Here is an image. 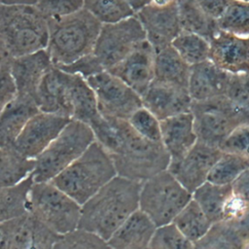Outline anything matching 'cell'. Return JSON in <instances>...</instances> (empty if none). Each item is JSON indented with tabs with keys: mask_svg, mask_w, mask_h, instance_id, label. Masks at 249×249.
Instances as JSON below:
<instances>
[{
	"mask_svg": "<svg viewBox=\"0 0 249 249\" xmlns=\"http://www.w3.org/2000/svg\"><path fill=\"white\" fill-rule=\"evenodd\" d=\"M161 143L170 157V162L182 160L197 142L192 112L160 121Z\"/></svg>",
	"mask_w": 249,
	"mask_h": 249,
	"instance_id": "obj_21",
	"label": "cell"
},
{
	"mask_svg": "<svg viewBox=\"0 0 249 249\" xmlns=\"http://www.w3.org/2000/svg\"><path fill=\"white\" fill-rule=\"evenodd\" d=\"M171 46L191 66L209 59L210 41L196 33L182 30Z\"/></svg>",
	"mask_w": 249,
	"mask_h": 249,
	"instance_id": "obj_32",
	"label": "cell"
},
{
	"mask_svg": "<svg viewBox=\"0 0 249 249\" xmlns=\"http://www.w3.org/2000/svg\"><path fill=\"white\" fill-rule=\"evenodd\" d=\"M53 66L47 49L23 56L12 57L11 69L17 84L18 96L36 102L40 84Z\"/></svg>",
	"mask_w": 249,
	"mask_h": 249,
	"instance_id": "obj_19",
	"label": "cell"
},
{
	"mask_svg": "<svg viewBox=\"0 0 249 249\" xmlns=\"http://www.w3.org/2000/svg\"><path fill=\"white\" fill-rule=\"evenodd\" d=\"M190 71L191 65L171 45L156 52L154 81L188 89Z\"/></svg>",
	"mask_w": 249,
	"mask_h": 249,
	"instance_id": "obj_26",
	"label": "cell"
},
{
	"mask_svg": "<svg viewBox=\"0 0 249 249\" xmlns=\"http://www.w3.org/2000/svg\"><path fill=\"white\" fill-rule=\"evenodd\" d=\"M209 60L230 74L249 76V38L218 30L210 40Z\"/></svg>",
	"mask_w": 249,
	"mask_h": 249,
	"instance_id": "obj_17",
	"label": "cell"
},
{
	"mask_svg": "<svg viewBox=\"0 0 249 249\" xmlns=\"http://www.w3.org/2000/svg\"><path fill=\"white\" fill-rule=\"evenodd\" d=\"M35 6L48 18H59L84 9V0H37Z\"/></svg>",
	"mask_w": 249,
	"mask_h": 249,
	"instance_id": "obj_41",
	"label": "cell"
},
{
	"mask_svg": "<svg viewBox=\"0 0 249 249\" xmlns=\"http://www.w3.org/2000/svg\"><path fill=\"white\" fill-rule=\"evenodd\" d=\"M141 182L117 175L82 205L79 228L108 240L139 209Z\"/></svg>",
	"mask_w": 249,
	"mask_h": 249,
	"instance_id": "obj_2",
	"label": "cell"
},
{
	"mask_svg": "<svg viewBox=\"0 0 249 249\" xmlns=\"http://www.w3.org/2000/svg\"><path fill=\"white\" fill-rule=\"evenodd\" d=\"M129 4L132 6V8L135 10V12L142 9L144 6L150 3V0H127Z\"/></svg>",
	"mask_w": 249,
	"mask_h": 249,
	"instance_id": "obj_46",
	"label": "cell"
},
{
	"mask_svg": "<svg viewBox=\"0 0 249 249\" xmlns=\"http://www.w3.org/2000/svg\"><path fill=\"white\" fill-rule=\"evenodd\" d=\"M244 1H249V0H244Z\"/></svg>",
	"mask_w": 249,
	"mask_h": 249,
	"instance_id": "obj_51",
	"label": "cell"
},
{
	"mask_svg": "<svg viewBox=\"0 0 249 249\" xmlns=\"http://www.w3.org/2000/svg\"><path fill=\"white\" fill-rule=\"evenodd\" d=\"M242 236H243V235H242ZM242 249H249V234L243 236Z\"/></svg>",
	"mask_w": 249,
	"mask_h": 249,
	"instance_id": "obj_49",
	"label": "cell"
},
{
	"mask_svg": "<svg viewBox=\"0 0 249 249\" xmlns=\"http://www.w3.org/2000/svg\"><path fill=\"white\" fill-rule=\"evenodd\" d=\"M117 175L111 156L94 141L52 182L83 205Z\"/></svg>",
	"mask_w": 249,
	"mask_h": 249,
	"instance_id": "obj_5",
	"label": "cell"
},
{
	"mask_svg": "<svg viewBox=\"0 0 249 249\" xmlns=\"http://www.w3.org/2000/svg\"><path fill=\"white\" fill-rule=\"evenodd\" d=\"M231 185H216L205 182L193 193V198L213 224L224 220L225 206L231 196Z\"/></svg>",
	"mask_w": 249,
	"mask_h": 249,
	"instance_id": "obj_29",
	"label": "cell"
},
{
	"mask_svg": "<svg viewBox=\"0 0 249 249\" xmlns=\"http://www.w3.org/2000/svg\"><path fill=\"white\" fill-rule=\"evenodd\" d=\"M0 185H16L33 174L36 159L21 154L14 145L0 147Z\"/></svg>",
	"mask_w": 249,
	"mask_h": 249,
	"instance_id": "obj_27",
	"label": "cell"
},
{
	"mask_svg": "<svg viewBox=\"0 0 249 249\" xmlns=\"http://www.w3.org/2000/svg\"><path fill=\"white\" fill-rule=\"evenodd\" d=\"M147 249H151V248H150V247H149V248H147Z\"/></svg>",
	"mask_w": 249,
	"mask_h": 249,
	"instance_id": "obj_50",
	"label": "cell"
},
{
	"mask_svg": "<svg viewBox=\"0 0 249 249\" xmlns=\"http://www.w3.org/2000/svg\"><path fill=\"white\" fill-rule=\"evenodd\" d=\"M145 40V30L135 15L118 22L102 24L93 54L108 71Z\"/></svg>",
	"mask_w": 249,
	"mask_h": 249,
	"instance_id": "obj_10",
	"label": "cell"
},
{
	"mask_svg": "<svg viewBox=\"0 0 249 249\" xmlns=\"http://www.w3.org/2000/svg\"><path fill=\"white\" fill-rule=\"evenodd\" d=\"M217 25L219 30L249 38V1L231 0Z\"/></svg>",
	"mask_w": 249,
	"mask_h": 249,
	"instance_id": "obj_35",
	"label": "cell"
},
{
	"mask_svg": "<svg viewBox=\"0 0 249 249\" xmlns=\"http://www.w3.org/2000/svg\"><path fill=\"white\" fill-rule=\"evenodd\" d=\"M219 147L197 142L180 160L169 162L168 170L192 194L207 182L214 164L222 156Z\"/></svg>",
	"mask_w": 249,
	"mask_h": 249,
	"instance_id": "obj_14",
	"label": "cell"
},
{
	"mask_svg": "<svg viewBox=\"0 0 249 249\" xmlns=\"http://www.w3.org/2000/svg\"><path fill=\"white\" fill-rule=\"evenodd\" d=\"M151 249H195V243L173 224L158 227L150 243Z\"/></svg>",
	"mask_w": 249,
	"mask_h": 249,
	"instance_id": "obj_38",
	"label": "cell"
},
{
	"mask_svg": "<svg viewBox=\"0 0 249 249\" xmlns=\"http://www.w3.org/2000/svg\"><path fill=\"white\" fill-rule=\"evenodd\" d=\"M29 213L62 235L79 228L82 205L52 181L35 182L30 192Z\"/></svg>",
	"mask_w": 249,
	"mask_h": 249,
	"instance_id": "obj_8",
	"label": "cell"
},
{
	"mask_svg": "<svg viewBox=\"0 0 249 249\" xmlns=\"http://www.w3.org/2000/svg\"><path fill=\"white\" fill-rule=\"evenodd\" d=\"M192 198L193 194L166 169L142 182L139 209L160 227L172 223Z\"/></svg>",
	"mask_w": 249,
	"mask_h": 249,
	"instance_id": "obj_9",
	"label": "cell"
},
{
	"mask_svg": "<svg viewBox=\"0 0 249 249\" xmlns=\"http://www.w3.org/2000/svg\"><path fill=\"white\" fill-rule=\"evenodd\" d=\"M155 56L154 48L145 40L108 71L142 96L155 80Z\"/></svg>",
	"mask_w": 249,
	"mask_h": 249,
	"instance_id": "obj_16",
	"label": "cell"
},
{
	"mask_svg": "<svg viewBox=\"0 0 249 249\" xmlns=\"http://www.w3.org/2000/svg\"><path fill=\"white\" fill-rule=\"evenodd\" d=\"M35 183L33 174L21 182L0 189V222L29 213L30 192Z\"/></svg>",
	"mask_w": 249,
	"mask_h": 249,
	"instance_id": "obj_28",
	"label": "cell"
},
{
	"mask_svg": "<svg viewBox=\"0 0 249 249\" xmlns=\"http://www.w3.org/2000/svg\"><path fill=\"white\" fill-rule=\"evenodd\" d=\"M219 148L224 153L238 156L249 162V122L234 128Z\"/></svg>",
	"mask_w": 249,
	"mask_h": 249,
	"instance_id": "obj_40",
	"label": "cell"
},
{
	"mask_svg": "<svg viewBox=\"0 0 249 249\" xmlns=\"http://www.w3.org/2000/svg\"><path fill=\"white\" fill-rule=\"evenodd\" d=\"M12 57L0 52V100L1 108L18 96V88L11 69Z\"/></svg>",
	"mask_w": 249,
	"mask_h": 249,
	"instance_id": "obj_42",
	"label": "cell"
},
{
	"mask_svg": "<svg viewBox=\"0 0 249 249\" xmlns=\"http://www.w3.org/2000/svg\"><path fill=\"white\" fill-rule=\"evenodd\" d=\"M90 127L95 141L111 156L118 175L142 183L168 168L170 157L162 143L145 139L127 120L101 115Z\"/></svg>",
	"mask_w": 249,
	"mask_h": 249,
	"instance_id": "obj_1",
	"label": "cell"
},
{
	"mask_svg": "<svg viewBox=\"0 0 249 249\" xmlns=\"http://www.w3.org/2000/svg\"><path fill=\"white\" fill-rule=\"evenodd\" d=\"M182 30L196 33L209 41L219 30L217 21L209 18L196 0H178Z\"/></svg>",
	"mask_w": 249,
	"mask_h": 249,
	"instance_id": "obj_30",
	"label": "cell"
},
{
	"mask_svg": "<svg viewBox=\"0 0 249 249\" xmlns=\"http://www.w3.org/2000/svg\"><path fill=\"white\" fill-rule=\"evenodd\" d=\"M58 237L30 213L0 222V249H53Z\"/></svg>",
	"mask_w": 249,
	"mask_h": 249,
	"instance_id": "obj_12",
	"label": "cell"
},
{
	"mask_svg": "<svg viewBox=\"0 0 249 249\" xmlns=\"http://www.w3.org/2000/svg\"><path fill=\"white\" fill-rule=\"evenodd\" d=\"M69 73L53 66L43 78L36 94V104L40 111L70 116L68 104Z\"/></svg>",
	"mask_w": 249,
	"mask_h": 249,
	"instance_id": "obj_22",
	"label": "cell"
},
{
	"mask_svg": "<svg viewBox=\"0 0 249 249\" xmlns=\"http://www.w3.org/2000/svg\"><path fill=\"white\" fill-rule=\"evenodd\" d=\"M38 112H40V109L34 100L18 96L2 107L0 115V147L14 145L26 124Z\"/></svg>",
	"mask_w": 249,
	"mask_h": 249,
	"instance_id": "obj_24",
	"label": "cell"
},
{
	"mask_svg": "<svg viewBox=\"0 0 249 249\" xmlns=\"http://www.w3.org/2000/svg\"><path fill=\"white\" fill-rule=\"evenodd\" d=\"M247 167L249 162L242 158L223 152L211 169L207 181L216 185H231Z\"/></svg>",
	"mask_w": 249,
	"mask_h": 249,
	"instance_id": "obj_36",
	"label": "cell"
},
{
	"mask_svg": "<svg viewBox=\"0 0 249 249\" xmlns=\"http://www.w3.org/2000/svg\"><path fill=\"white\" fill-rule=\"evenodd\" d=\"M67 97L71 119L90 126L101 116L95 93L82 76L69 73Z\"/></svg>",
	"mask_w": 249,
	"mask_h": 249,
	"instance_id": "obj_25",
	"label": "cell"
},
{
	"mask_svg": "<svg viewBox=\"0 0 249 249\" xmlns=\"http://www.w3.org/2000/svg\"><path fill=\"white\" fill-rule=\"evenodd\" d=\"M70 121L66 116L40 111L29 120L14 146L27 158L37 159Z\"/></svg>",
	"mask_w": 249,
	"mask_h": 249,
	"instance_id": "obj_13",
	"label": "cell"
},
{
	"mask_svg": "<svg viewBox=\"0 0 249 249\" xmlns=\"http://www.w3.org/2000/svg\"><path fill=\"white\" fill-rule=\"evenodd\" d=\"M147 40L155 52L171 45L182 31L178 14V2L166 7L147 4L136 12Z\"/></svg>",
	"mask_w": 249,
	"mask_h": 249,
	"instance_id": "obj_15",
	"label": "cell"
},
{
	"mask_svg": "<svg viewBox=\"0 0 249 249\" xmlns=\"http://www.w3.org/2000/svg\"><path fill=\"white\" fill-rule=\"evenodd\" d=\"M232 74L217 67L211 60L191 66L188 90L193 101H203L226 95Z\"/></svg>",
	"mask_w": 249,
	"mask_h": 249,
	"instance_id": "obj_20",
	"label": "cell"
},
{
	"mask_svg": "<svg viewBox=\"0 0 249 249\" xmlns=\"http://www.w3.org/2000/svg\"><path fill=\"white\" fill-rule=\"evenodd\" d=\"M204 13L214 20H218L227 11L231 0H196Z\"/></svg>",
	"mask_w": 249,
	"mask_h": 249,
	"instance_id": "obj_44",
	"label": "cell"
},
{
	"mask_svg": "<svg viewBox=\"0 0 249 249\" xmlns=\"http://www.w3.org/2000/svg\"><path fill=\"white\" fill-rule=\"evenodd\" d=\"M48 20L47 51L54 66L71 64L93 53L102 23L86 9Z\"/></svg>",
	"mask_w": 249,
	"mask_h": 249,
	"instance_id": "obj_4",
	"label": "cell"
},
{
	"mask_svg": "<svg viewBox=\"0 0 249 249\" xmlns=\"http://www.w3.org/2000/svg\"><path fill=\"white\" fill-rule=\"evenodd\" d=\"M53 249H112L108 240L89 231L78 228L59 235Z\"/></svg>",
	"mask_w": 249,
	"mask_h": 249,
	"instance_id": "obj_37",
	"label": "cell"
},
{
	"mask_svg": "<svg viewBox=\"0 0 249 249\" xmlns=\"http://www.w3.org/2000/svg\"><path fill=\"white\" fill-rule=\"evenodd\" d=\"M58 68L70 74L80 75L86 80L95 74L105 71L104 68L99 63V61L94 56L93 53L76 60L71 64L60 66Z\"/></svg>",
	"mask_w": 249,
	"mask_h": 249,
	"instance_id": "obj_43",
	"label": "cell"
},
{
	"mask_svg": "<svg viewBox=\"0 0 249 249\" xmlns=\"http://www.w3.org/2000/svg\"><path fill=\"white\" fill-rule=\"evenodd\" d=\"M94 141V133L89 124L71 119L56 138L36 159L34 181H53L80 158Z\"/></svg>",
	"mask_w": 249,
	"mask_h": 249,
	"instance_id": "obj_6",
	"label": "cell"
},
{
	"mask_svg": "<svg viewBox=\"0 0 249 249\" xmlns=\"http://www.w3.org/2000/svg\"><path fill=\"white\" fill-rule=\"evenodd\" d=\"M37 0H0L1 4H27L35 5Z\"/></svg>",
	"mask_w": 249,
	"mask_h": 249,
	"instance_id": "obj_48",
	"label": "cell"
},
{
	"mask_svg": "<svg viewBox=\"0 0 249 249\" xmlns=\"http://www.w3.org/2000/svg\"><path fill=\"white\" fill-rule=\"evenodd\" d=\"M242 234L233 226L220 222L195 243V249H242Z\"/></svg>",
	"mask_w": 249,
	"mask_h": 249,
	"instance_id": "obj_34",
	"label": "cell"
},
{
	"mask_svg": "<svg viewBox=\"0 0 249 249\" xmlns=\"http://www.w3.org/2000/svg\"><path fill=\"white\" fill-rule=\"evenodd\" d=\"M191 112L194 116L197 140L215 147H220L238 125L249 122V109L240 106L226 95L193 101Z\"/></svg>",
	"mask_w": 249,
	"mask_h": 249,
	"instance_id": "obj_7",
	"label": "cell"
},
{
	"mask_svg": "<svg viewBox=\"0 0 249 249\" xmlns=\"http://www.w3.org/2000/svg\"><path fill=\"white\" fill-rule=\"evenodd\" d=\"M0 52L15 58L46 50L49 20L35 5L1 4Z\"/></svg>",
	"mask_w": 249,
	"mask_h": 249,
	"instance_id": "obj_3",
	"label": "cell"
},
{
	"mask_svg": "<svg viewBox=\"0 0 249 249\" xmlns=\"http://www.w3.org/2000/svg\"><path fill=\"white\" fill-rule=\"evenodd\" d=\"M84 9L102 24L118 22L136 14L127 0H84Z\"/></svg>",
	"mask_w": 249,
	"mask_h": 249,
	"instance_id": "obj_33",
	"label": "cell"
},
{
	"mask_svg": "<svg viewBox=\"0 0 249 249\" xmlns=\"http://www.w3.org/2000/svg\"><path fill=\"white\" fill-rule=\"evenodd\" d=\"M178 0H150V4L158 7H166L177 3Z\"/></svg>",
	"mask_w": 249,
	"mask_h": 249,
	"instance_id": "obj_47",
	"label": "cell"
},
{
	"mask_svg": "<svg viewBox=\"0 0 249 249\" xmlns=\"http://www.w3.org/2000/svg\"><path fill=\"white\" fill-rule=\"evenodd\" d=\"M156 224L142 210L132 213L112 234V249H147L157 230Z\"/></svg>",
	"mask_w": 249,
	"mask_h": 249,
	"instance_id": "obj_23",
	"label": "cell"
},
{
	"mask_svg": "<svg viewBox=\"0 0 249 249\" xmlns=\"http://www.w3.org/2000/svg\"><path fill=\"white\" fill-rule=\"evenodd\" d=\"M232 195L249 205V167H247L231 184Z\"/></svg>",
	"mask_w": 249,
	"mask_h": 249,
	"instance_id": "obj_45",
	"label": "cell"
},
{
	"mask_svg": "<svg viewBox=\"0 0 249 249\" xmlns=\"http://www.w3.org/2000/svg\"><path fill=\"white\" fill-rule=\"evenodd\" d=\"M143 106L160 121L191 112L193 99L187 88L154 81L141 96Z\"/></svg>",
	"mask_w": 249,
	"mask_h": 249,
	"instance_id": "obj_18",
	"label": "cell"
},
{
	"mask_svg": "<svg viewBox=\"0 0 249 249\" xmlns=\"http://www.w3.org/2000/svg\"><path fill=\"white\" fill-rule=\"evenodd\" d=\"M87 81L95 93L99 112L105 118L128 120L143 106L142 97L107 70L88 78Z\"/></svg>",
	"mask_w": 249,
	"mask_h": 249,
	"instance_id": "obj_11",
	"label": "cell"
},
{
	"mask_svg": "<svg viewBox=\"0 0 249 249\" xmlns=\"http://www.w3.org/2000/svg\"><path fill=\"white\" fill-rule=\"evenodd\" d=\"M172 223L194 243L206 235L214 225L194 198L179 212Z\"/></svg>",
	"mask_w": 249,
	"mask_h": 249,
	"instance_id": "obj_31",
	"label": "cell"
},
{
	"mask_svg": "<svg viewBox=\"0 0 249 249\" xmlns=\"http://www.w3.org/2000/svg\"><path fill=\"white\" fill-rule=\"evenodd\" d=\"M127 121L133 129L145 139L161 142L160 121L144 106L135 111Z\"/></svg>",
	"mask_w": 249,
	"mask_h": 249,
	"instance_id": "obj_39",
	"label": "cell"
}]
</instances>
